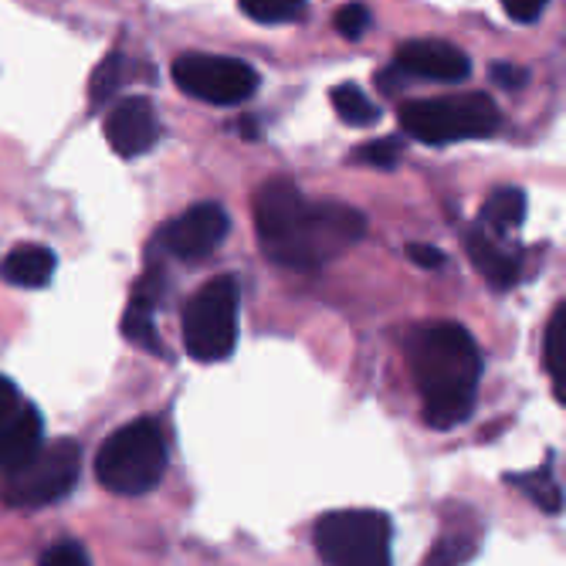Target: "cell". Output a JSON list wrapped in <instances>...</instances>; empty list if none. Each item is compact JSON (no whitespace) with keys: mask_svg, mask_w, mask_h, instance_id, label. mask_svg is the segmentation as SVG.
<instances>
[{"mask_svg":"<svg viewBox=\"0 0 566 566\" xmlns=\"http://www.w3.org/2000/svg\"><path fill=\"white\" fill-rule=\"evenodd\" d=\"M407 259H410V262H418V265H424V269H441V265H444V254H441L438 248H428V244H410V248H407Z\"/></svg>","mask_w":566,"mask_h":566,"instance_id":"484cf974","label":"cell"},{"mask_svg":"<svg viewBox=\"0 0 566 566\" xmlns=\"http://www.w3.org/2000/svg\"><path fill=\"white\" fill-rule=\"evenodd\" d=\"M184 349L200 364H218L234 353L238 343V285L221 275L200 285L180 316Z\"/></svg>","mask_w":566,"mask_h":566,"instance_id":"8992f818","label":"cell"},{"mask_svg":"<svg viewBox=\"0 0 566 566\" xmlns=\"http://www.w3.org/2000/svg\"><path fill=\"white\" fill-rule=\"evenodd\" d=\"M400 129L428 146H444L458 139H485L499 129V106L485 92L410 98L397 109Z\"/></svg>","mask_w":566,"mask_h":566,"instance_id":"277c9868","label":"cell"},{"mask_svg":"<svg viewBox=\"0 0 566 566\" xmlns=\"http://www.w3.org/2000/svg\"><path fill=\"white\" fill-rule=\"evenodd\" d=\"M505 482L523 489L533 499V505H539L543 512H559L563 509V489L556 485L549 469H536V472H526V475H509Z\"/></svg>","mask_w":566,"mask_h":566,"instance_id":"d6986e66","label":"cell"},{"mask_svg":"<svg viewBox=\"0 0 566 566\" xmlns=\"http://www.w3.org/2000/svg\"><path fill=\"white\" fill-rule=\"evenodd\" d=\"M316 553L333 566H387L390 520L377 509H339L316 523Z\"/></svg>","mask_w":566,"mask_h":566,"instance_id":"52a82bcc","label":"cell"},{"mask_svg":"<svg viewBox=\"0 0 566 566\" xmlns=\"http://www.w3.org/2000/svg\"><path fill=\"white\" fill-rule=\"evenodd\" d=\"M164 302V269H157V262H149L146 275L139 279L126 316H123V333L129 343L149 349V353H164L160 339H157V305Z\"/></svg>","mask_w":566,"mask_h":566,"instance_id":"4fadbf2b","label":"cell"},{"mask_svg":"<svg viewBox=\"0 0 566 566\" xmlns=\"http://www.w3.org/2000/svg\"><path fill=\"white\" fill-rule=\"evenodd\" d=\"M14 400H21V394H18V387L8 380V377H0V410L4 407H11Z\"/></svg>","mask_w":566,"mask_h":566,"instance_id":"83f0119b","label":"cell"},{"mask_svg":"<svg viewBox=\"0 0 566 566\" xmlns=\"http://www.w3.org/2000/svg\"><path fill=\"white\" fill-rule=\"evenodd\" d=\"M41 415L28 400H14L0 410V472H11L14 465L41 444Z\"/></svg>","mask_w":566,"mask_h":566,"instance_id":"5bb4252c","label":"cell"},{"mask_svg":"<svg viewBox=\"0 0 566 566\" xmlns=\"http://www.w3.org/2000/svg\"><path fill=\"white\" fill-rule=\"evenodd\" d=\"M55 269H59L55 251L44 244H18L11 248L4 265H0L4 279L18 289H44L51 275H55Z\"/></svg>","mask_w":566,"mask_h":566,"instance_id":"9a60e30c","label":"cell"},{"mask_svg":"<svg viewBox=\"0 0 566 566\" xmlns=\"http://www.w3.org/2000/svg\"><path fill=\"white\" fill-rule=\"evenodd\" d=\"M126 78H129V62L119 55V51H116V55H109V59H102V65L92 75V102H95V106L109 102L123 88Z\"/></svg>","mask_w":566,"mask_h":566,"instance_id":"ffe728a7","label":"cell"},{"mask_svg":"<svg viewBox=\"0 0 566 566\" xmlns=\"http://www.w3.org/2000/svg\"><path fill=\"white\" fill-rule=\"evenodd\" d=\"M370 28V11L364 4H346L336 11V31L349 41H356L359 34H364Z\"/></svg>","mask_w":566,"mask_h":566,"instance_id":"603a6c76","label":"cell"},{"mask_svg":"<svg viewBox=\"0 0 566 566\" xmlns=\"http://www.w3.org/2000/svg\"><path fill=\"white\" fill-rule=\"evenodd\" d=\"M543 359H546V374L553 380V394L566 407V302L553 308V316L546 323Z\"/></svg>","mask_w":566,"mask_h":566,"instance_id":"e0dca14e","label":"cell"},{"mask_svg":"<svg viewBox=\"0 0 566 566\" xmlns=\"http://www.w3.org/2000/svg\"><path fill=\"white\" fill-rule=\"evenodd\" d=\"M44 566H85L88 556L78 543H62V546H51L44 556H41Z\"/></svg>","mask_w":566,"mask_h":566,"instance_id":"cb8c5ba5","label":"cell"},{"mask_svg":"<svg viewBox=\"0 0 566 566\" xmlns=\"http://www.w3.org/2000/svg\"><path fill=\"white\" fill-rule=\"evenodd\" d=\"M397 157H400V146H397V139H374V143H364L356 149V160L359 164H370V167H394L397 164Z\"/></svg>","mask_w":566,"mask_h":566,"instance_id":"7402d4cb","label":"cell"},{"mask_svg":"<svg viewBox=\"0 0 566 566\" xmlns=\"http://www.w3.org/2000/svg\"><path fill=\"white\" fill-rule=\"evenodd\" d=\"M228 214L221 203L214 200H200L193 208H187L184 214H177L170 224H164L160 231V244L167 254H174L177 262H187V265H197L203 259H211V254L221 248V241L228 238Z\"/></svg>","mask_w":566,"mask_h":566,"instance_id":"9c48e42d","label":"cell"},{"mask_svg":"<svg viewBox=\"0 0 566 566\" xmlns=\"http://www.w3.org/2000/svg\"><path fill=\"white\" fill-rule=\"evenodd\" d=\"M492 78H495L499 85H505V88H516V85L526 82V72L516 69V65H509V62H499V65L492 69Z\"/></svg>","mask_w":566,"mask_h":566,"instance_id":"4316f807","label":"cell"},{"mask_svg":"<svg viewBox=\"0 0 566 566\" xmlns=\"http://www.w3.org/2000/svg\"><path fill=\"white\" fill-rule=\"evenodd\" d=\"M526 221V197L516 187H502L495 190L479 211V224L502 234V238H516Z\"/></svg>","mask_w":566,"mask_h":566,"instance_id":"2e32d148","label":"cell"},{"mask_svg":"<svg viewBox=\"0 0 566 566\" xmlns=\"http://www.w3.org/2000/svg\"><path fill=\"white\" fill-rule=\"evenodd\" d=\"M333 109L346 126H374L380 119L377 102L359 85H336L333 88Z\"/></svg>","mask_w":566,"mask_h":566,"instance_id":"ac0fdd59","label":"cell"},{"mask_svg":"<svg viewBox=\"0 0 566 566\" xmlns=\"http://www.w3.org/2000/svg\"><path fill=\"white\" fill-rule=\"evenodd\" d=\"M543 8H546V0H502V11L520 24L536 21L543 14Z\"/></svg>","mask_w":566,"mask_h":566,"instance_id":"d4e9b609","label":"cell"},{"mask_svg":"<svg viewBox=\"0 0 566 566\" xmlns=\"http://www.w3.org/2000/svg\"><path fill=\"white\" fill-rule=\"evenodd\" d=\"M82 475V444L72 438L41 441L21 465L4 472V499L18 509L55 505L78 485Z\"/></svg>","mask_w":566,"mask_h":566,"instance_id":"5b68a950","label":"cell"},{"mask_svg":"<svg viewBox=\"0 0 566 566\" xmlns=\"http://www.w3.org/2000/svg\"><path fill=\"white\" fill-rule=\"evenodd\" d=\"M394 69L400 75L424 78V82H465L472 75V62L465 51L438 38L403 41L394 55Z\"/></svg>","mask_w":566,"mask_h":566,"instance_id":"30bf717a","label":"cell"},{"mask_svg":"<svg viewBox=\"0 0 566 566\" xmlns=\"http://www.w3.org/2000/svg\"><path fill=\"white\" fill-rule=\"evenodd\" d=\"M174 82L180 92L211 106H241L259 92V72L224 55H180L174 62Z\"/></svg>","mask_w":566,"mask_h":566,"instance_id":"ba28073f","label":"cell"},{"mask_svg":"<svg viewBox=\"0 0 566 566\" xmlns=\"http://www.w3.org/2000/svg\"><path fill=\"white\" fill-rule=\"evenodd\" d=\"M241 11L259 24H285L302 14L305 0H238Z\"/></svg>","mask_w":566,"mask_h":566,"instance_id":"44dd1931","label":"cell"},{"mask_svg":"<svg viewBox=\"0 0 566 566\" xmlns=\"http://www.w3.org/2000/svg\"><path fill=\"white\" fill-rule=\"evenodd\" d=\"M167 472L164 428L153 418H139L119 428L95 454V479L116 495H143L157 489Z\"/></svg>","mask_w":566,"mask_h":566,"instance_id":"3957f363","label":"cell"},{"mask_svg":"<svg viewBox=\"0 0 566 566\" xmlns=\"http://www.w3.org/2000/svg\"><path fill=\"white\" fill-rule=\"evenodd\" d=\"M410 374H415L424 421L438 431L458 428L472 418L482 353L472 333L458 323H424L407 339Z\"/></svg>","mask_w":566,"mask_h":566,"instance_id":"7a4b0ae2","label":"cell"},{"mask_svg":"<svg viewBox=\"0 0 566 566\" xmlns=\"http://www.w3.org/2000/svg\"><path fill=\"white\" fill-rule=\"evenodd\" d=\"M106 139L119 157L133 160L153 149L160 139V119L146 95H126L116 102V109L106 116Z\"/></svg>","mask_w":566,"mask_h":566,"instance_id":"8fae6325","label":"cell"},{"mask_svg":"<svg viewBox=\"0 0 566 566\" xmlns=\"http://www.w3.org/2000/svg\"><path fill=\"white\" fill-rule=\"evenodd\" d=\"M469 259L475 265V272L492 285V289H512L523 275V248L516 244V238H502L489 228H482L479 221L469 228Z\"/></svg>","mask_w":566,"mask_h":566,"instance_id":"7c38bea8","label":"cell"},{"mask_svg":"<svg viewBox=\"0 0 566 566\" xmlns=\"http://www.w3.org/2000/svg\"><path fill=\"white\" fill-rule=\"evenodd\" d=\"M364 214L349 203H308L289 180H269L254 193V234L265 259L282 269H323L364 238Z\"/></svg>","mask_w":566,"mask_h":566,"instance_id":"6da1fadb","label":"cell"}]
</instances>
